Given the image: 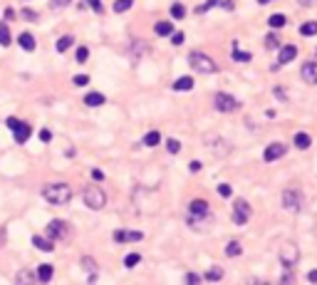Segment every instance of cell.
Segmentation results:
<instances>
[{"mask_svg": "<svg viewBox=\"0 0 317 285\" xmlns=\"http://www.w3.org/2000/svg\"><path fill=\"white\" fill-rule=\"evenodd\" d=\"M43 196L45 201H50L52 206H65V203L72 201V189L67 184H50L43 189Z\"/></svg>", "mask_w": 317, "mask_h": 285, "instance_id": "obj_1", "label": "cell"}, {"mask_svg": "<svg viewBox=\"0 0 317 285\" xmlns=\"http://www.w3.org/2000/svg\"><path fill=\"white\" fill-rule=\"evenodd\" d=\"M206 218H211L208 203H206L204 198H193V201L188 203V223H191L193 228H201V223H204Z\"/></svg>", "mask_w": 317, "mask_h": 285, "instance_id": "obj_2", "label": "cell"}, {"mask_svg": "<svg viewBox=\"0 0 317 285\" xmlns=\"http://www.w3.org/2000/svg\"><path fill=\"white\" fill-rule=\"evenodd\" d=\"M82 198H85V206L92 209V211L104 209V203H107V193H104L99 186H87L85 193H82Z\"/></svg>", "mask_w": 317, "mask_h": 285, "instance_id": "obj_3", "label": "cell"}, {"mask_svg": "<svg viewBox=\"0 0 317 285\" xmlns=\"http://www.w3.org/2000/svg\"><path fill=\"white\" fill-rule=\"evenodd\" d=\"M188 65H191L196 72H206V74L216 72V62H213L208 55H204V52H191V55H188Z\"/></svg>", "mask_w": 317, "mask_h": 285, "instance_id": "obj_4", "label": "cell"}, {"mask_svg": "<svg viewBox=\"0 0 317 285\" xmlns=\"http://www.w3.org/2000/svg\"><path fill=\"white\" fill-rule=\"evenodd\" d=\"M302 191H297V189H285L283 191V209L285 211H300L302 209Z\"/></svg>", "mask_w": 317, "mask_h": 285, "instance_id": "obj_5", "label": "cell"}, {"mask_svg": "<svg viewBox=\"0 0 317 285\" xmlns=\"http://www.w3.org/2000/svg\"><path fill=\"white\" fill-rule=\"evenodd\" d=\"M300 261V248L295 246V243H285V246L280 248V265L283 268H295Z\"/></svg>", "mask_w": 317, "mask_h": 285, "instance_id": "obj_6", "label": "cell"}, {"mask_svg": "<svg viewBox=\"0 0 317 285\" xmlns=\"http://www.w3.org/2000/svg\"><path fill=\"white\" fill-rule=\"evenodd\" d=\"M250 216H253V211L248 206V201L246 198H235V203H233V221L238 226H246Z\"/></svg>", "mask_w": 317, "mask_h": 285, "instance_id": "obj_7", "label": "cell"}, {"mask_svg": "<svg viewBox=\"0 0 317 285\" xmlns=\"http://www.w3.org/2000/svg\"><path fill=\"white\" fill-rule=\"evenodd\" d=\"M213 104H216L218 112H235L238 107H241V104H238V99L233 95H228V92H218L216 99H213Z\"/></svg>", "mask_w": 317, "mask_h": 285, "instance_id": "obj_8", "label": "cell"}, {"mask_svg": "<svg viewBox=\"0 0 317 285\" xmlns=\"http://www.w3.org/2000/svg\"><path fill=\"white\" fill-rule=\"evenodd\" d=\"M47 238H50V240H62V238H67V223L60 221V218L50 221V223H47Z\"/></svg>", "mask_w": 317, "mask_h": 285, "instance_id": "obj_9", "label": "cell"}, {"mask_svg": "<svg viewBox=\"0 0 317 285\" xmlns=\"http://www.w3.org/2000/svg\"><path fill=\"white\" fill-rule=\"evenodd\" d=\"M206 144L211 146V151H213L216 156H226V154H230V144H228L226 139H218V137H208V139H206Z\"/></svg>", "mask_w": 317, "mask_h": 285, "instance_id": "obj_10", "label": "cell"}, {"mask_svg": "<svg viewBox=\"0 0 317 285\" xmlns=\"http://www.w3.org/2000/svg\"><path fill=\"white\" fill-rule=\"evenodd\" d=\"M285 151H288V146H285V144L275 142V144H270V146H268V149L263 151V159H265V161H275V159L285 156Z\"/></svg>", "mask_w": 317, "mask_h": 285, "instance_id": "obj_11", "label": "cell"}, {"mask_svg": "<svg viewBox=\"0 0 317 285\" xmlns=\"http://www.w3.org/2000/svg\"><path fill=\"white\" fill-rule=\"evenodd\" d=\"M300 77L307 85H317V62H305L300 70Z\"/></svg>", "mask_w": 317, "mask_h": 285, "instance_id": "obj_12", "label": "cell"}, {"mask_svg": "<svg viewBox=\"0 0 317 285\" xmlns=\"http://www.w3.org/2000/svg\"><path fill=\"white\" fill-rule=\"evenodd\" d=\"M295 57H297V48H295V45H283V48H280V55H277V65H280V67H283V65H290Z\"/></svg>", "mask_w": 317, "mask_h": 285, "instance_id": "obj_13", "label": "cell"}, {"mask_svg": "<svg viewBox=\"0 0 317 285\" xmlns=\"http://www.w3.org/2000/svg\"><path fill=\"white\" fill-rule=\"evenodd\" d=\"M144 236L139 231H116L114 233V240L116 243H134V240H141Z\"/></svg>", "mask_w": 317, "mask_h": 285, "instance_id": "obj_14", "label": "cell"}, {"mask_svg": "<svg viewBox=\"0 0 317 285\" xmlns=\"http://www.w3.org/2000/svg\"><path fill=\"white\" fill-rule=\"evenodd\" d=\"M13 134H15V142H18V144H25V142L30 139V134H32V127L25 124V121H20V124L13 129Z\"/></svg>", "mask_w": 317, "mask_h": 285, "instance_id": "obj_15", "label": "cell"}, {"mask_svg": "<svg viewBox=\"0 0 317 285\" xmlns=\"http://www.w3.org/2000/svg\"><path fill=\"white\" fill-rule=\"evenodd\" d=\"M52 275H55V268H52L50 263H43V265L37 268V280H40V283H50Z\"/></svg>", "mask_w": 317, "mask_h": 285, "instance_id": "obj_16", "label": "cell"}, {"mask_svg": "<svg viewBox=\"0 0 317 285\" xmlns=\"http://www.w3.org/2000/svg\"><path fill=\"white\" fill-rule=\"evenodd\" d=\"M174 90H176V92H191V90H193V77H188V74H186V77H179L176 82H174Z\"/></svg>", "mask_w": 317, "mask_h": 285, "instance_id": "obj_17", "label": "cell"}, {"mask_svg": "<svg viewBox=\"0 0 317 285\" xmlns=\"http://www.w3.org/2000/svg\"><path fill=\"white\" fill-rule=\"evenodd\" d=\"M32 243H35V248H37V251H45V253L55 248V246H52V240H50V238H43V236H32Z\"/></svg>", "mask_w": 317, "mask_h": 285, "instance_id": "obj_18", "label": "cell"}, {"mask_svg": "<svg viewBox=\"0 0 317 285\" xmlns=\"http://www.w3.org/2000/svg\"><path fill=\"white\" fill-rule=\"evenodd\" d=\"M18 43H20V48H23L25 52H32V50H35V37H32L30 32H23V35L18 37Z\"/></svg>", "mask_w": 317, "mask_h": 285, "instance_id": "obj_19", "label": "cell"}, {"mask_svg": "<svg viewBox=\"0 0 317 285\" xmlns=\"http://www.w3.org/2000/svg\"><path fill=\"white\" fill-rule=\"evenodd\" d=\"M154 32H156L158 37L174 35V25H171V23H166V20H161V23H156V25H154Z\"/></svg>", "mask_w": 317, "mask_h": 285, "instance_id": "obj_20", "label": "cell"}, {"mask_svg": "<svg viewBox=\"0 0 317 285\" xmlns=\"http://www.w3.org/2000/svg\"><path fill=\"white\" fill-rule=\"evenodd\" d=\"M104 102H107V97L99 95V92H90V95L85 97V104H87V107H102Z\"/></svg>", "mask_w": 317, "mask_h": 285, "instance_id": "obj_21", "label": "cell"}, {"mask_svg": "<svg viewBox=\"0 0 317 285\" xmlns=\"http://www.w3.org/2000/svg\"><path fill=\"white\" fill-rule=\"evenodd\" d=\"M285 23H288V18H285V15L275 13V15H270V20H268V27H272V30H280V27H285Z\"/></svg>", "mask_w": 317, "mask_h": 285, "instance_id": "obj_22", "label": "cell"}, {"mask_svg": "<svg viewBox=\"0 0 317 285\" xmlns=\"http://www.w3.org/2000/svg\"><path fill=\"white\" fill-rule=\"evenodd\" d=\"M221 278H223V268H218V265L208 268V270H206V275H204V280H208V283H218Z\"/></svg>", "mask_w": 317, "mask_h": 285, "instance_id": "obj_23", "label": "cell"}, {"mask_svg": "<svg viewBox=\"0 0 317 285\" xmlns=\"http://www.w3.org/2000/svg\"><path fill=\"white\" fill-rule=\"evenodd\" d=\"M310 144H312V139H310L307 132H297V134H295V146H297V149H307Z\"/></svg>", "mask_w": 317, "mask_h": 285, "instance_id": "obj_24", "label": "cell"}, {"mask_svg": "<svg viewBox=\"0 0 317 285\" xmlns=\"http://www.w3.org/2000/svg\"><path fill=\"white\" fill-rule=\"evenodd\" d=\"M10 43H13L10 27H8V25H0V45H3V48H10Z\"/></svg>", "mask_w": 317, "mask_h": 285, "instance_id": "obj_25", "label": "cell"}, {"mask_svg": "<svg viewBox=\"0 0 317 285\" xmlns=\"http://www.w3.org/2000/svg\"><path fill=\"white\" fill-rule=\"evenodd\" d=\"M72 43H74L72 35H62V37L57 40V52H67V50L72 48Z\"/></svg>", "mask_w": 317, "mask_h": 285, "instance_id": "obj_26", "label": "cell"}, {"mask_svg": "<svg viewBox=\"0 0 317 285\" xmlns=\"http://www.w3.org/2000/svg\"><path fill=\"white\" fill-rule=\"evenodd\" d=\"M241 253H243V248H241V243H238V240H230L228 246H226V256L228 258H235V256H241Z\"/></svg>", "mask_w": 317, "mask_h": 285, "instance_id": "obj_27", "label": "cell"}, {"mask_svg": "<svg viewBox=\"0 0 317 285\" xmlns=\"http://www.w3.org/2000/svg\"><path fill=\"white\" fill-rule=\"evenodd\" d=\"M300 35H302V37L317 35V23H302V25H300Z\"/></svg>", "mask_w": 317, "mask_h": 285, "instance_id": "obj_28", "label": "cell"}, {"mask_svg": "<svg viewBox=\"0 0 317 285\" xmlns=\"http://www.w3.org/2000/svg\"><path fill=\"white\" fill-rule=\"evenodd\" d=\"M134 5V0H116L114 3V13H127Z\"/></svg>", "mask_w": 317, "mask_h": 285, "instance_id": "obj_29", "label": "cell"}, {"mask_svg": "<svg viewBox=\"0 0 317 285\" xmlns=\"http://www.w3.org/2000/svg\"><path fill=\"white\" fill-rule=\"evenodd\" d=\"M158 139H161V137H158V132H149V134L144 137V146H156Z\"/></svg>", "mask_w": 317, "mask_h": 285, "instance_id": "obj_30", "label": "cell"}, {"mask_svg": "<svg viewBox=\"0 0 317 285\" xmlns=\"http://www.w3.org/2000/svg\"><path fill=\"white\" fill-rule=\"evenodd\" d=\"M171 15H174L176 20H181V18H186V8H183L181 3H174V5H171Z\"/></svg>", "mask_w": 317, "mask_h": 285, "instance_id": "obj_31", "label": "cell"}, {"mask_svg": "<svg viewBox=\"0 0 317 285\" xmlns=\"http://www.w3.org/2000/svg\"><path fill=\"white\" fill-rule=\"evenodd\" d=\"M233 57H235L238 62H250V60H253V55H250V52H241L238 48L233 50Z\"/></svg>", "mask_w": 317, "mask_h": 285, "instance_id": "obj_32", "label": "cell"}, {"mask_svg": "<svg viewBox=\"0 0 317 285\" xmlns=\"http://www.w3.org/2000/svg\"><path fill=\"white\" fill-rule=\"evenodd\" d=\"M139 261H141V256H139V253H129V256L124 258V265H127V268H134Z\"/></svg>", "mask_w": 317, "mask_h": 285, "instance_id": "obj_33", "label": "cell"}, {"mask_svg": "<svg viewBox=\"0 0 317 285\" xmlns=\"http://www.w3.org/2000/svg\"><path fill=\"white\" fill-rule=\"evenodd\" d=\"M15 280H18V283H32V280H35V275H32L30 270H20Z\"/></svg>", "mask_w": 317, "mask_h": 285, "instance_id": "obj_34", "label": "cell"}, {"mask_svg": "<svg viewBox=\"0 0 317 285\" xmlns=\"http://www.w3.org/2000/svg\"><path fill=\"white\" fill-rule=\"evenodd\" d=\"M218 3H221V0H206V3H201V5L196 8V13H206V10H211L213 5H218Z\"/></svg>", "mask_w": 317, "mask_h": 285, "instance_id": "obj_35", "label": "cell"}, {"mask_svg": "<svg viewBox=\"0 0 317 285\" xmlns=\"http://www.w3.org/2000/svg\"><path fill=\"white\" fill-rule=\"evenodd\" d=\"M230 193H233V186H230V184H218V196L228 198Z\"/></svg>", "mask_w": 317, "mask_h": 285, "instance_id": "obj_36", "label": "cell"}, {"mask_svg": "<svg viewBox=\"0 0 317 285\" xmlns=\"http://www.w3.org/2000/svg\"><path fill=\"white\" fill-rule=\"evenodd\" d=\"M72 82H74L77 87H85V85H90V77H87V74H77Z\"/></svg>", "mask_w": 317, "mask_h": 285, "instance_id": "obj_37", "label": "cell"}, {"mask_svg": "<svg viewBox=\"0 0 317 285\" xmlns=\"http://www.w3.org/2000/svg\"><path fill=\"white\" fill-rule=\"evenodd\" d=\"M87 57H90V48H79L77 50V62H87Z\"/></svg>", "mask_w": 317, "mask_h": 285, "instance_id": "obj_38", "label": "cell"}, {"mask_svg": "<svg viewBox=\"0 0 317 285\" xmlns=\"http://www.w3.org/2000/svg\"><path fill=\"white\" fill-rule=\"evenodd\" d=\"M166 149H169L171 154H179V151H181V144H179L176 139H169V142H166Z\"/></svg>", "mask_w": 317, "mask_h": 285, "instance_id": "obj_39", "label": "cell"}, {"mask_svg": "<svg viewBox=\"0 0 317 285\" xmlns=\"http://www.w3.org/2000/svg\"><path fill=\"white\" fill-rule=\"evenodd\" d=\"M82 268H85V270H90V273H94V270H97V265H94V261H92V258H87V256L82 258Z\"/></svg>", "mask_w": 317, "mask_h": 285, "instance_id": "obj_40", "label": "cell"}, {"mask_svg": "<svg viewBox=\"0 0 317 285\" xmlns=\"http://www.w3.org/2000/svg\"><path fill=\"white\" fill-rule=\"evenodd\" d=\"M87 5H90L94 13H104V8H102V0H87Z\"/></svg>", "mask_w": 317, "mask_h": 285, "instance_id": "obj_41", "label": "cell"}, {"mask_svg": "<svg viewBox=\"0 0 317 285\" xmlns=\"http://www.w3.org/2000/svg\"><path fill=\"white\" fill-rule=\"evenodd\" d=\"M272 92H275V97H277V99H280V102H288V95H285V90H283L280 85H277V87H275Z\"/></svg>", "mask_w": 317, "mask_h": 285, "instance_id": "obj_42", "label": "cell"}, {"mask_svg": "<svg viewBox=\"0 0 317 285\" xmlns=\"http://www.w3.org/2000/svg\"><path fill=\"white\" fill-rule=\"evenodd\" d=\"M183 280H186V283H201L204 278H201V275H196V273H186V278H183Z\"/></svg>", "mask_w": 317, "mask_h": 285, "instance_id": "obj_43", "label": "cell"}, {"mask_svg": "<svg viewBox=\"0 0 317 285\" xmlns=\"http://www.w3.org/2000/svg\"><path fill=\"white\" fill-rule=\"evenodd\" d=\"M171 43H174V45H181V43H183V32H174V35H171Z\"/></svg>", "mask_w": 317, "mask_h": 285, "instance_id": "obj_44", "label": "cell"}, {"mask_svg": "<svg viewBox=\"0 0 317 285\" xmlns=\"http://www.w3.org/2000/svg\"><path fill=\"white\" fill-rule=\"evenodd\" d=\"M188 169L196 174V171H201V169H204V164H201V161H191V164H188Z\"/></svg>", "mask_w": 317, "mask_h": 285, "instance_id": "obj_45", "label": "cell"}, {"mask_svg": "<svg viewBox=\"0 0 317 285\" xmlns=\"http://www.w3.org/2000/svg\"><path fill=\"white\" fill-rule=\"evenodd\" d=\"M5 124H8V129H10V132H13V129H15V127H18V124H20V121H18V119H15V117H8V121H5Z\"/></svg>", "mask_w": 317, "mask_h": 285, "instance_id": "obj_46", "label": "cell"}, {"mask_svg": "<svg viewBox=\"0 0 317 285\" xmlns=\"http://www.w3.org/2000/svg\"><path fill=\"white\" fill-rule=\"evenodd\" d=\"M40 139H43V142H50V139H52V132H50V129H43V132H40Z\"/></svg>", "mask_w": 317, "mask_h": 285, "instance_id": "obj_47", "label": "cell"}, {"mask_svg": "<svg viewBox=\"0 0 317 285\" xmlns=\"http://www.w3.org/2000/svg\"><path fill=\"white\" fill-rule=\"evenodd\" d=\"M69 3H72V0H52L55 8H65V5H69Z\"/></svg>", "mask_w": 317, "mask_h": 285, "instance_id": "obj_48", "label": "cell"}, {"mask_svg": "<svg viewBox=\"0 0 317 285\" xmlns=\"http://www.w3.org/2000/svg\"><path fill=\"white\" fill-rule=\"evenodd\" d=\"M221 5L223 10H233V0H221Z\"/></svg>", "mask_w": 317, "mask_h": 285, "instance_id": "obj_49", "label": "cell"}, {"mask_svg": "<svg viewBox=\"0 0 317 285\" xmlns=\"http://www.w3.org/2000/svg\"><path fill=\"white\" fill-rule=\"evenodd\" d=\"M265 45H277V40H275V35H268V37H265Z\"/></svg>", "mask_w": 317, "mask_h": 285, "instance_id": "obj_50", "label": "cell"}, {"mask_svg": "<svg viewBox=\"0 0 317 285\" xmlns=\"http://www.w3.org/2000/svg\"><path fill=\"white\" fill-rule=\"evenodd\" d=\"M92 176H94V179H97V181H102V179H104V174H102V171H99V169H94V171H92Z\"/></svg>", "mask_w": 317, "mask_h": 285, "instance_id": "obj_51", "label": "cell"}, {"mask_svg": "<svg viewBox=\"0 0 317 285\" xmlns=\"http://www.w3.org/2000/svg\"><path fill=\"white\" fill-rule=\"evenodd\" d=\"M307 280H310V283H317V270H310V275H307Z\"/></svg>", "mask_w": 317, "mask_h": 285, "instance_id": "obj_52", "label": "cell"}, {"mask_svg": "<svg viewBox=\"0 0 317 285\" xmlns=\"http://www.w3.org/2000/svg\"><path fill=\"white\" fill-rule=\"evenodd\" d=\"M297 3H300V5H315L317 0H297Z\"/></svg>", "mask_w": 317, "mask_h": 285, "instance_id": "obj_53", "label": "cell"}, {"mask_svg": "<svg viewBox=\"0 0 317 285\" xmlns=\"http://www.w3.org/2000/svg\"><path fill=\"white\" fill-rule=\"evenodd\" d=\"M5 18H8V20H13V18H15V10H10V8H8V10H5Z\"/></svg>", "mask_w": 317, "mask_h": 285, "instance_id": "obj_54", "label": "cell"}, {"mask_svg": "<svg viewBox=\"0 0 317 285\" xmlns=\"http://www.w3.org/2000/svg\"><path fill=\"white\" fill-rule=\"evenodd\" d=\"M23 15H25V18H27V20H35V13H32V10H25V13H23Z\"/></svg>", "mask_w": 317, "mask_h": 285, "instance_id": "obj_55", "label": "cell"}, {"mask_svg": "<svg viewBox=\"0 0 317 285\" xmlns=\"http://www.w3.org/2000/svg\"><path fill=\"white\" fill-rule=\"evenodd\" d=\"M258 3H260V5H265V3H270V0H258Z\"/></svg>", "mask_w": 317, "mask_h": 285, "instance_id": "obj_56", "label": "cell"}, {"mask_svg": "<svg viewBox=\"0 0 317 285\" xmlns=\"http://www.w3.org/2000/svg\"><path fill=\"white\" fill-rule=\"evenodd\" d=\"M315 55H317V50H315Z\"/></svg>", "mask_w": 317, "mask_h": 285, "instance_id": "obj_57", "label": "cell"}]
</instances>
